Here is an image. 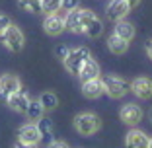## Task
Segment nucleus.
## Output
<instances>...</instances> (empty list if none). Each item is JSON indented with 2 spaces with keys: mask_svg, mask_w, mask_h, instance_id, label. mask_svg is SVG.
I'll list each match as a JSON object with an SVG mask.
<instances>
[{
  "mask_svg": "<svg viewBox=\"0 0 152 148\" xmlns=\"http://www.w3.org/2000/svg\"><path fill=\"white\" fill-rule=\"evenodd\" d=\"M125 144L129 148H148L150 146V136L139 129H131L125 136Z\"/></svg>",
  "mask_w": 152,
  "mask_h": 148,
  "instance_id": "12",
  "label": "nucleus"
},
{
  "mask_svg": "<svg viewBox=\"0 0 152 148\" xmlns=\"http://www.w3.org/2000/svg\"><path fill=\"white\" fill-rule=\"evenodd\" d=\"M68 51H70V49H68L66 45H58V47H55V57H58L61 61H63V58L68 55Z\"/></svg>",
  "mask_w": 152,
  "mask_h": 148,
  "instance_id": "25",
  "label": "nucleus"
},
{
  "mask_svg": "<svg viewBox=\"0 0 152 148\" xmlns=\"http://www.w3.org/2000/svg\"><path fill=\"white\" fill-rule=\"evenodd\" d=\"M96 18V14L92 10L86 8H74L70 12H66V18H64V26H66L68 31L72 33H84L88 23Z\"/></svg>",
  "mask_w": 152,
  "mask_h": 148,
  "instance_id": "1",
  "label": "nucleus"
},
{
  "mask_svg": "<svg viewBox=\"0 0 152 148\" xmlns=\"http://www.w3.org/2000/svg\"><path fill=\"white\" fill-rule=\"evenodd\" d=\"M129 90L133 92L137 98H140V99H150L152 98V80L146 78V76L134 78V80L131 82Z\"/></svg>",
  "mask_w": 152,
  "mask_h": 148,
  "instance_id": "8",
  "label": "nucleus"
},
{
  "mask_svg": "<svg viewBox=\"0 0 152 148\" xmlns=\"http://www.w3.org/2000/svg\"><path fill=\"white\" fill-rule=\"evenodd\" d=\"M102 31H103V23H102V20L96 16V18L88 23V27H86L84 33L88 37H99V35H102Z\"/></svg>",
  "mask_w": 152,
  "mask_h": 148,
  "instance_id": "21",
  "label": "nucleus"
},
{
  "mask_svg": "<svg viewBox=\"0 0 152 148\" xmlns=\"http://www.w3.org/2000/svg\"><path fill=\"white\" fill-rule=\"evenodd\" d=\"M0 37H2V43L6 45V49L12 51V53H20L23 49V33L18 26L10 23Z\"/></svg>",
  "mask_w": 152,
  "mask_h": 148,
  "instance_id": "4",
  "label": "nucleus"
},
{
  "mask_svg": "<svg viewBox=\"0 0 152 148\" xmlns=\"http://www.w3.org/2000/svg\"><path fill=\"white\" fill-rule=\"evenodd\" d=\"M107 47H109V51H111L113 55H123V53H127V49H129V41L113 33V35L107 39Z\"/></svg>",
  "mask_w": 152,
  "mask_h": 148,
  "instance_id": "16",
  "label": "nucleus"
},
{
  "mask_svg": "<svg viewBox=\"0 0 152 148\" xmlns=\"http://www.w3.org/2000/svg\"><path fill=\"white\" fill-rule=\"evenodd\" d=\"M22 90V82H20L18 76H14V74H4V76H0V96L2 98H8L10 94L14 92Z\"/></svg>",
  "mask_w": 152,
  "mask_h": 148,
  "instance_id": "13",
  "label": "nucleus"
},
{
  "mask_svg": "<svg viewBox=\"0 0 152 148\" xmlns=\"http://www.w3.org/2000/svg\"><path fill=\"white\" fill-rule=\"evenodd\" d=\"M49 146H53V148H66L68 144L64 142V140H51V142H49Z\"/></svg>",
  "mask_w": 152,
  "mask_h": 148,
  "instance_id": "27",
  "label": "nucleus"
},
{
  "mask_svg": "<svg viewBox=\"0 0 152 148\" xmlns=\"http://www.w3.org/2000/svg\"><path fill=\"white\" fill-rule=\"evenodd\" d=\"M90 57H92V55H90V49H88V47H78V49H70V51H68V55L63 58L64 68H66L70 74H76V76H78V72H80L82 64H84Z\"/></svg>",
  "mask_w": 152,
  "mask_h": 148,
  "instance_id": "3",
  "label": "nucleus"
},
{
  "mask_svg": "<svg viewBox=\"0 0 152 148\" xmlns=\"http://www.w3.org/2000/svg\"><path fill=\"white\" fill-rule=\"evenodd\" d=\"M61 2L63 0H41V12L43 14H53L61 10Z\"/></svg>",
  "mask_w": 152,
  "mask_h": 148,
  "instance_id": "23",
  "label": "nucleus"
},
{
  "mask_svg": "<svg viewBox=\"0 0 152 148\" xmlns=\"http://www.w3.org/2000/svg\"><path fill=\"white\" fill-rule=\"evenodd\" d=\"M41 140V133L37 129V123H27L18 131V142L23 146H35Z\"/></svg>",
  "mask_w": 152,
  "mask_h": 148,
  "instance_id": "6",
  "label": "nucleus"
},
{
  "mask_svg": "<svg viewBox=\"0 0 152 148\" xmlns=\"http://www.w3.org/2000/svg\"><path fill=\"white\" fill-rule=\"evenodd\" d=\"M10 23H12V22H10V18H8V16H4V14H0V35L4 33V29L10 26Z\"/></svg>",
  "mask_w": 152,
  "mask_h": 148,
  "instance_id": "26",
  "label": "nucleus"
},
{
  "mask_svg": "<svg viewBox=\"0 0 152 148\" xmlns=\"http://www.w3.org/2000/svg\"><path fill=\"white\" fill-rule=\"evenodd\" d=\"M29 96L26 94L23 90H18L14 92V94H10L8 98H6V103H8V107L14 109L16 113H26L27 111V105H29Z\"/></svg>",
  "mask_w": 152,
  "mask_h": 148,
  "instance_id": "10",
  "label": "nucleus"
},
{
  "mask_svg": "<svg viewBox=\"0 0 152 148\" xmlns=\"http://www.w3.org/2000/svg\"><path fill=\"white\" fill-rule=\"evenodd\" d=\"M98 76H99V66H98V63H96L94 58L90 57L88 61L82 64L80 72H78V78H80L82 82H86V80H92V78H98Z\"/></svg>",
  "mask_w": 152,
  "mask_h": 148,
  "instance_id": "15",
  "label": "nucleus"
},
{
  "mask_svg": "<svg viewBox=\"0 0 152 148\" xmlns=\"http://www.w3.org/2000/svg\"><path fill=\"white\" fill-rule=\"evenodd\" d=\"M35 123H37V129H39V133H41V139H51V136H53V123H51V119L41 117Z\"/></svg>",
  "mask_w": 152,
  "mask_h": 148,
  "instance_id": "20",
  "label": "nucleus"
},
{
  "mask_svg": "<svg viewBox=\"0 0 152 148\" xmlns=\"http://www.w3.org/2000/svg\"><path fill=\"white\" fill-rule=\"evenodd\" d=\"M127 2H129V6H131V8H137L140 0H127Z\"/></svg>",
  "mask_w": 152,
  "mask_h": 148,
  "instance_id": "29",
  "label": "nucleus"
},
{
  "mask_svg": "<svg viewBox=\"0 0 152 148\" xmlns=\"http://www.w3.org/2000/svg\"><path fill=\"white\" fill-rule=\"evenodd\" d=\"M43 105L39 103V99L37 101H29V105H27V111H26V115H27V121H33L35 123L37 119H41L43 117Z\"/></svg>",
  "mask_w": 152,
  "mask_h": 148,
  "instance_id": "19",
  "label": "nucleus"
},
{
  "mask_svg": "<svg viewBox=\"0 0 152 148\" xmlns=\"http://www.w3.org/2000/svg\"><path fill=\"white\" fill-rule=\"evenodd\" d=\"M20 8L29 14H41V0H18Z\"/></svg>",
  "mask_w": 152,
  "mask_h": 148,
  "instance_id": "22",
  "label": "nucleus"
},
{
  "mask_svg": "<svg viewBox=\"0 0 152 148\" xmlns=\"http://www.w3.org/2000/svg\"><path fill=\"white\" fill-rule=\"evenodd\" d=\"M131 12V6L127 0H111L107 4V10H105V16L111 22H119V20H125V16Z\"/></svg>",
  "mask_w": 152,
  "mask_h": 148,
  "instance_id": "7",
  "label": "nucleus"
},
{
  "mask_svg": "<svg viewBox=\"0 0 152 148\" xmlns=\"http://www.w3.org/2000/svg\"><path fill=\"white\" fill-rule=\"evenodd\" d=\"M148 148H152V139H150V146H148Z\"/></svg>",
  "mask_w": 152,
  "mask_h": 148,
  "instance_id": "30",
  "label": "nucleus"
},
{
  "mask_svg": "<svg viewBox=\"0 0 152 148\" xmlns=\"http://www.w3.org/2000/svg\"><path fill=\"white\" fill-rule=\"evenodd\" d=\"M113 33L119 35V37H123V39H127V41H131L134 37V27H133V23L125 22V20H119V22H115Z\"/></svg>",
  "mask_w": 152,
  "mask_h": 148,
  "instance_id": "17",
  "label": "nucleus"
},
{
  "mask_svg": "<svg viewBox=\"0 0 152 148\" xmlns=\"http://www.w3.org/2000/svg\"><path fill=\"white\" fill-rule=\"evenodd\" d=\"M78 6H80V0H63L61 2V10L63 12H70V10L78 8Z\"/></svg>",
  "mask_w": 152,
  "mask_h": 148,
  "instance_id": "24",
  "label": "nucleus"
},
{
  "mask_svg": "<svg viewBox=\"0 0 152 148\" xmlns=\"http://www.w3.org/2000/svg\"><path fill=\"white\" fill-rule=\"evenodd\" d=\"M102 82H103V90L107 92V96L113 99L123 98L129 92V84L119 76H105V78H102Z\"/></svg>",
  "mask_w": 152,
  "mask_h": 148,
  "instance_id": "5",
  "label": "nucleus"
},
{
  "mask_svg": "<svg viewBox=\"0 0 152 148\" xmlns=\"http://www.w3.org/2000/svg\"><path fill=\"white\" fill-rule=\"evenodd\" d=\"M43 29H45L47 35H58V33H63L64 29H66V26H64V18H63V16H58L57 12L47 14V18H45V22H43Z\"/></svg>",
  "mask_w": 152,
  "mask_h": 148,
  "instance_id": "9",
  "label": "nucleus"
},
{
  "mask_svg": "<svg viewBox=\"0 0 152 148\" xmlns=\"http://www.w3.org/2000/svg\"><path fill=\"white\" fill-rule=\"evenodd\" d=\"M150 121H152V111H150Z\"/></svg>",
  "mask_w": 152,
  "mask_h": 148,
  "instance_id": "31",
  "label": "nucleus"
},
{
  "mask_svg": "<svg viewBox=\"0 0 152 148\" xmlns=\"http://www.w3.org/2000/svg\"><path fill=\"white\" fill-rule=\"evenodd\" d=\"M121 121L125 123V125H139L142 121V109L137 105V103H127L123 105L121 109Z\"/></svg>",
  "mask_w": 152,
  "mask_h": 148,
  "instance_id": "11",
  "label": "nucleus"
},
{
  "mask_svg": "<svg viewBox=\"0 0 152 148\" xmlns=\"http://www.w3.org/2000/svg\"><path fill=\"white\" fill-rule=\"evenodd\" d=\"M103 92H105L103 90V82L99 80V78H92V80L82 82V94H84V98H88V99L99 98Z\"/></svg>",
  "mask_w": 152,
  "mask_h": 148,
  "instance_id": "14",
  "label": "nucleus"
},
{
  "mask_svg": "<svg viewBox=\"0 0 152 148\" xmlns=\"http://www.w3.org/2000/svg\"><path fill=\"white\" fill-rule=\"evenodd\" d=\"M74 129L80 133L82 136L96 135L102 129V119L96 113H80L74 117Z\"/></svg>",
  "mask_w": 152,
  "mask_h": 148,
  "instance_id": "2",
  "label": "nucleus"
},
{
  "mask_svg": "<svg viewBox=\"0 0 152 148\" xmlns=\"http://www.w3.org/2000/svg\"><path fill=\"white\" fill-rule=\"evenodd\" d=\"M146 55H148V57L152 58V39H150V41L146 43Z\"/></svg>",
  "mask_w": 152,
  "mask_h": 148,
  "instance_id": "28",
  "label": "nucleus"
},
{
  "mask_svg": "<svg viewBox=\"0 0 152 148\" xmlns=\"http://www.w3.org/2000/svg\"><path fill=\"white\" fill-rule=\"evenodd\" d=\"M39 103L43 105L45 111H53V109L58 105V98L53 94V92H43V94L39 96Z\"/></svg>",
  "mask_w": 152,
  "mask_h": 148,
  "instance_id": "18",
  "label": "nucleus"
}]
</instances>
